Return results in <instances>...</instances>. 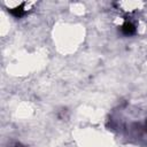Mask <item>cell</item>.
Returning a JSON list of instances; mask_svg holds the SVG:
<instances>
[{"instance_id": "1", "label": "cell", "mask_w": 147, "mask_h": 147, "mask_svg": "<svg viewBox=\"0 0 147 147\" xmlns=\"http://www.w3.org/2000/svg\"><path fill=\"white\" fill-rule=\"evenodd\" d=\"M122 31H123V33H124L125 36H132L133 33H136V28H134V25H133L132 23L126 22V23L122 26Z\"/></svg>"}]
</instances>
